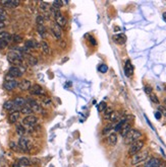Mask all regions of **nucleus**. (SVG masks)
I'll return each instance as SVG.
<instances>
[{
    "mask_svg": "<svg viewBox=\"0 0 166 167\" xmlns=\"http://www.w3.org/2000/svg\"><path fill=\"white\" fill-rule=\"evenodd\" d=\"M7 60L13 65H22L23 63V52L22 50H11L7 54Z\"/></svg>",
    "mask_w": 166,
    "mask_h": 167,
    "instance_id": "1",
    "label": "nucleus"
},
{
    "mask_svg": "<svg viewBox=\"0 0 166 167\" xmlns=\"http://www.w3.org/2000/svg\"><path fill=\"white\" fill-rule=\"evenodd\" d=\"M142 133L137 130V129H131V130L127 133V135H125L124 137V143L127 145H131L133 143L139 141V140H141L142 138Z\"/></svg>",
    "mask_w": 166,
    "mask_h": 167,
    "instance_id": "2",
    "label": "nucleus"
},
{
    "mask_svg": "<svg viewBox=\"0 0 166 167\" xmlns=\"http://www.w3.org/2000/svg\"><path fill=\"white\" fill-rule=\"evenodd\" d=\"M149 157V153L148 151H144V152H139L135 155L131 156V165H138L141 164V163L145 162L146 160Z\"/></svg>",
    "mask_w": 166,
    "mask_h": 167,
    "instance_id": "3",
    "label": "nucleus"
},
{
    "mask_svg": "<svg viewBox=\"0 0 166 167\" xmlns=\"http://www.w3.org/2000/svg\"><path fill=\"white\" fill-rule=\"evenodd\" d=\"M144 145H145V142L142 141V140H139V141L133 143V144L131 145L130 149H128V154L131 156H134L137 154V153L141 152V150L143 149Z\"/></svg>",
    "mask_w": 166,
    "mask_h": 167,
    "instance_id": "4",
    "label": "nucleus"
},
{
    "mask_svg": "<svg viewBox=\"0 0 166 167\" xmlns=\"http://www.w3.org/2000/svg\"><path fill=\"white\" fill-rule=\"evenodd\" d=\"M144 167H165V165H164V163L162 160L154 157V158L149 159L148 161L146 162Z\"/></svg>",
    "mask_w": 166,
    "mask_h": 167,
    "instance_id": "5",
    "label": "nucleus"
},
{
    "mask_svg": "<svg viewBox=\"0 0 166 167\" xmlns=\"http://www.w3.org/2000/svg\"><path fill=\"white\" fill-rule=\"evenodd\" d=\"M38 122V118H37L35 115H27V117L23 120V124L28 126V127H34L35 125H37Z\"/></svg>",
    "mask_w": 166,
    "mask_h": 167,
    "instance_id": "6",
    "label": "nucleus"
},
{
    "mask_svg": "<svg viewBox=\"0 0 166 167\" xmlns=\"http://www.w3.org/2000/svg\"><path fill=\"white\" fill-rule=\"evenodd\" d=\"M19 147L21 148L23 151H29L31 148V143L27 138L21 137L19 140Z\"/></svg>",
    "mask_w": 166,
    "mask_h": 167,
    "instance_id": "7",
    "label": "nucleus"
},
{
    "mask_svg": "<svg viewBox=\"0 0 166 167\" xmlns=\"http://www.w3.org/2000/svg\"><path fill=\"white\" fill-rule=\"evenodd\" d=\"M55 21H56V25L60 26V28H64V26L66 25V23H67V20L65 18V16H63L61 13L59 12H57L55 15Z\"/></svg>",
    "mask_w": 166,
    "mask_h": 167,
    "instance_id": "8",
    "label": "nucleus"
},
{
    "mask_svg": "<svg viewBox=\"0 0 166 167\" xmlns=\"http://www.w3.org/2000/svg\"><path fill=\"white\" fill-rule=\"evenodd\" d=\"M23 75V71L19 67H10L8 70V76L11 78H18Z\"/></svg>",
    "mask_w": 166,
    "mask_h": 167,
    "instance_id": "9",
    "label": "nucleus"
},
{
    "mask_svg": "<svg viewBox=\"0 0 166 167\" xmlns=\"http://www.w3.org/2000/svg\"><path fill=\"white\" fill-rule=\"evenodd\" d=\"M30 92H31L32 94H34V95H44V94H45V90L43 89V87L41 86V85L35 84L31 87Z\"/></svg>",
    "mask_w": 166,
    "mask_h": 167,
    "instance_id": "10",
    "label": "nucleus"
},
{
    "mask_svg": "<svg viewBox=\"0 0 166 167\" xmlns=\"http://www.w3.org/2000/svg\"><path fill=\"white\" fill-rule=\"evenodd\" d=\"M18 85H19V83L15 79H8L4 82V88L6 90L11 91L15 89V87H18Z\"/></svg>",
    "mask_w": 166,
    "mask_h": 167,
    "instance_id": "11",
    "label": "nucleus"
},
{
    "mask_svg": "<svg viewBox=\"0 0 166 167\" xmlns=\"http://www.w3.org/2000/svg\"><path fill=\"white\" fill-rule=\"evenodd\" d=\"M124 73H125V76L127 77H131V75L134 74V66L133 64L130 60H127L125 62V65H124Z\"/></svg>",
    "mask_w": 166,
    "mask_h": 167,
    "instance_id": "12",
    "label": "nucleus"
},
{
    "mask_svg": "<svg viewBox=\"0 0 166 167\" xmlns=\"http://www.w3.org/2000/svg\"><path fill=\"white\" fill-rule=\"evenodd\" d=\"M18 86L19 87V89L23 90V91H26V90H30L32 87V84H31V81L28 80V79H23L22 80L21 82L19 83Z\"/></svg>",
    "mask_w": 166,
    "mask_h": 167,
    "instance_id": "13",
    "label": "nucleus"
},
{
    "mask_svg": "<svg viewBox=\"0 0 166 167\" xmlns=\"http://www.w3.org/2000/svg\"><path fill=\"white\" fill-rule=\"evenodd\" d=\"M51 33L52 35L56 37V39L60 40L61 39V36H62V32H61V28L58 26L57 25H54L51 26Z\"/></svg>",
    "mask_w": 166,
    "mask_h": 167,
    "instance_id": "14",
    "label": "nucleus"
},
{
    "mask_svg": "<svg viewBox=\"0 0 166 167\" xmlns=\"http://www.w3.org/2000/svg\"><path fill=\"white\" fill-rule=\"evenodd\" d=\"M27 102H28V104L27 105H29V107L33 110V111H42L41 107L38 104V102L37 101H35L34 99H28Z\"/></svg>",
    "mask_w": 166,
    "mask_h": 167,
    "instance_id": "15",
    "label": "nucleus"
},
{
    "mask_svg": "<svg viewBox=\"0 0 166 167\" xmlns=\"http://www.w3.org/2000/svg\"><path fill=\"white\" fill-rule=\"evenodd\" d=\"M113 41L118 45H123L125 41H127V37L123 33H117V35L113 36Z\"/></svg>",
    "mask_w": 166,
    "mask_h": 167,
    "instance_id": "16",
    "label": "nucleus"
},
{
    "mask_svg": "<svg viewBox=\"0 0 166 167\" xmlns=\"http://www.w3.org/2000/svg\"><path fill=\"white\" fill-rule=\"evenodd\" d=\"M19 115H21V112L18 111H15L9 114L8 115V121L9 122H11V124H15V122H16L19 121Z\"/></svg>",
    "mask_w": 166,
    "mask_h": 167,
    "instance_id": "17",
    "label": "nucleus"
},
{
    "mask_svg": "<svg viewBox=\"0 0 166 167\" xmlns=\"http://www.w3.org/2000/svg\"><path fill=\"white\" fill-rule=\"evenodd\" d=\"M11 40H12V36L9 35L7 32H1V33H0V42L9 43Z\"/></svg>",
    "mask_w": 166,
    "mask_h": 167,
    "instance_id": "18",
    "label": "nucleus"
},
{
    "mask_svg": "<svg viewBox=\"0 0 166 167\" xmlns=\"http://www.w3.org/2000/svg\"><path fill=\"white\" fill-rule=\"evenodd\" d=\"M131 130V126L130 122H124L123 126H122V128H121V130H120V135L122 136V137H125V135L127 134L128 132H130Z\"/></svg>",
    "mask_w": 166,
    "mask_h": 167,
    "instance_id": "19",
    "label": "nucleus"
},
{
    "mask_svg": "<svg viewBox=\"0 0 166 167\" xmlns=\"http://www.w3.org/2000/svg\"><path fill=\"white\" fill-rule=\"evenodd\" d=\"M25 47L27 49H35V48L39 47V44L37 43V41H35V40H28V41H26Z\"/></svg>",
    "mask_w": 166,
    "mask_h": 167,
    "instance_id": "20",
    "label": "nucleus"
},
{
    "mask_svg": "<svg viewBox=\"0 0 166 167\" xmlns=\"http://www.w3.org/2000/svg\"><path fill=\"white\" fill-rule=\"evenodd\" d=\"M107 141L110 146H115L117 143V135L115 134V133H111V134L108 136Z\"/></svg>",
    "mask_w": 166,
    "mask_h": 167,
    "instance_id": "21",
    "label": "nucleus"
},
{
    "mask_svg": "<svg viewBox=\"0 0 166 167\" xmlns=\"http://www.w3.org/2000/svg\"><path fill=\"white\" fill-rule=\"evenodd\" d=\"M122 118V115H121V114L119 111H112V114H111V115L109 117V121L110 122H118L120 120V118Z\"/></svg>",
    "mask_w": 166,
    "mask_h": 167,
    "instance_id": "22",
    "label": "nucleus"
},
{
    "mask_svg": "<svg viewBox=\"0 0 166 167\" xmlns=\"http://www.w3.org/2000/svg\"><path fill=\"white\" fill-rule=\"evenodd\" d=\"M13 102H15V107H23L27 103V100L22 96H16L15 99H13Z\"/></svg>",
    "mask_w": 166,
    "mask_h": 167,
    "instance_id": "23",
    "label": "nucleus"
},
{
    "mask_svg": "<svg viewBox=\"0 0 166 167\" xmlns=\"http://www.w3.org/2000/svg\"><path fill=\"white\" fill-rule=\"evenodd\" d=\"M18 163H19V165L23 166V167L32 165V161H31V160H30L29 158H27V157H22V158H19V159L18 160Z\"/></svg>",
    "mask_w": 166,
    "mask_h": 167,
    "instance_id": "24",
    "label": "nucleus"
},
{
    "mask_svg": "<svg viewBox=\"0 0 166 167\" xmlns=\"http://www.w3.org/2000/svg\"><path fill=\"white\" fill-rule=\"evenodd\" d=\"M3 107H4V110H6V111H11L15 107V102H13V100H7L4 102Z\"/></svg>",
    "mask_w": 166,
    "mask_h": 167,
    "instance_id": "25",
    "label": "nucleus"
},
{
    "mask_svg": "<svg viewBox=\"0 0 166 167\" xmlns=\"http://www.w3.org/2000/svg\"><path fill=\"white\" fill-rule=\"evenodd\" d=\"M21 114H23V115H31L33 114V110L31 107H29V105H23V107H22V110H21Z\"/></svg>",
    "mask_w": 166,
    "mask_h": 167,
    "instance_id": "26",
    "label": "nucleus"
},
{
    "mask_svg": "<svg viewBox=\"0 0 166 167\" xmlns=\"http://www.w3.org/2000/svg\"><path fill=\"white\" fill-rule=\"evenodd\" d=\"M41 49L43 51V53H45V54H50V47L48 45V43L45 42V41H42L41 42Z\"/></svg>",
    "mask_w": 166,
    "mask_h": 167,
    "instance_id": "27",
    "label": "nucleus"
},
{
    "mask_svg": "<svg viewBox=\"0 0 166 167\" xmlns=\"http://www.w3.org/2000/svg\"><path fill=\"white\" fill-rule=\"evenodd\" d=\"M0 4L5 8H13L11 0H0Z\"/></svg>",
    "mask_w": 166,
    "mask_h": 167,
    "instance_id": "28",
    "label": "nucleus"
},
{
    "mask_svg": "<svg viewBox=\"0 0 166 167\" xmlns=\"http://www.w3.org/2000/svg\"><path fill=\"white\" fill-rule=\"evenodd\" d=\"M26 128L23 127V125H18L16 126V133H18V134L21 136V137H23V135L26 134Z\"/></svg>",
    "mask_w": 166,
    "mask_h": 167,
    "instance_id": "29",
    "label": "nucleus"
},
{
    "mask_svg": "<svg viewBox=\"0 0 166 167\" xmlns=\"http://www.w3.org/2000/svg\"><path fill=\"white\" fill-rule=\"evenodd\" d=\"M37 30H38L39 35L42 37H45L46 36V29L44 25H37Z\"/></svg>",
    "mask_w": 166,
    "mask_h": 167,
    "instance_id": "30",
    "label": "nucleus"
},
{
    "mask_svg": "<svg viewBox=\"0 0 166 167\" xmlns=\"http://www.w3.org/2000/svg\"><path fill=\"white\" fill-rule=\"evenodd\" d=\"M97 108H98V111H99V112H103V111L107 108V104H106V102H104V101L100 102V103L98 104Z\"/></svg>",
    "mask_w": 166,
    "mask_h": 167,
    "instance_id": "31",
    "label": "nucleus"
},
{
    "mask_svg": "<svg viewBox=\"0 0 166 167\" xmlns=\"http://www.w3.org/2000/svg\"><path fill=\"white\" fill-rule=\"evenodd\" d=\"M44 20H45V18H44V16L41 15V14H38L36 17V22H37V25H44Z\"/></svg>",
    "mask_w": 166,
    "mask_h": 167,
    "instance_id": "32",
    "label": "nucleus"
},
{
    "mask_svg": "<svg viewBox=\"0 0 166 167\" xmlns=\"http://www.w3.org/2000/svg\"><path fill=\"white\" fill-rule=\"evenodd\" d=\"M112 111H113L112 108L107 107L106 110H105V111H103V112H104V118H107V120H109V117L111 115V114H112Z\"/></svg>",
    "mask_w": 166,
    "mask_h": 167,
    "instance_id": "33",
    "label": "nucleus"
},
{
    "mask_svg": "<svg viewBox=\"0 0 166 167\" xmlns=\"http://www.w3.org/2000/svg\"><path fill=\"white\" fill-rule=\"evenodd\" d=\"M12 41L15 43H21L23 41V37H22V36H19V35H13L12 36Z\"/></svg>",
    "mask_w": 166,
    "mask_h": 167,
    "instance_id": "34",
    "label": "nucleus"
},
{
    "mask_svg": "<svg viewBox=\"0 0 166 167\" xmlns=\"http://www.w3.org/2000/svg\"><path fill=\"white\" fill-rule=\"evenodd\" d=\"M149 95H150V98H151V100L152 101H153V102H155V103H159V99H158V98H157V96H156V95L153 93V92H152V93H150V94H149Z\"/></svg>",
    "mask_w": 166,
    "mask_h": 167,
    "instance_id": "35",
    "label": "nucleus"
},
{
    "mask_svg": "<svg viewBox=\"0 0 166 167\" xmlns=\"http://www.w3.org/2000/svg\"><path fill=\"white\" fill-rule=\"evenodd\" d=\"M107 70H108V67L105 65V64H102V65H100L99 67V71L101 73H106L107 72Z\"/></svg>",
    "mask_w": 166,
    "mask_h": 167,
    "instance_id": "36",
    "label": "nucleus"
},
{
    "mask_svg": "<svg viewBox=\"0 0 166 167\" xmlns=\"http://www.w3.org/2000/svg\"><path fill=\"white\" fill-rule=\"evenodd\" d=\"M40 9H41L42 11H46V10L48 9V4L45 2H41L40 3Z\"/></svg>",
    "mask_w": 166,
    "mask_h": 167,
    "instance_id": "37",
    "label": "nucleus"
},
{
    "mask_svg": "<svg viewBox=\"0 0 166 167\" xmlns=\"http://www.w3.org/2000/svg\"><path fill=\"white\" fill-rule=\"evenodd\" d=\"M28 59H29V63H30V65H36V64H37V60L35 59V58H34L33 56H29V58H28Z\"/></svg>",
    "mask_w": 166,
    "mask_h": 167,
    "instance_id": "38",
    "label": "nucleus"
},
{
    "mask_svg": "<svg viewBox=\"0 0 166 167\" xmlns=\"http://www.w3.org/2000/svg\"><path fill=\"white\" fill-rule=\"evenodd\" d=\"M9 146H10V148H11L12 150H15V151H18L19 148V146L16 145L15 142H10V144H9Z\"/></svg>",
    "mask_w": 166,
    "mask_h": 167,
    "instance_id": "39",
    "label": "nucleus"
},
{
    "mask_svg": "<svg viewBox=\"0 0 166 167\" xmlns=\"http://www.w3.org/2000/svg\"><path fill=\"white\" fill-rule=\"evenodd\" d=\"M63 5V2L62 1H54L53 2V6H56V7L60 8L61 6Z\"/></svg>",
    "mask_w": 166,
    "mask_h": 167,
    "instance_id": "40",
    "label": "nucleus"
},
{
    "mask_svg": "<svg viewBox=\"0 0 166 167\" xmlns=\"http://www.w3.org/2000/svg\"><path fill=\"white\" fill-rule=\"evenodd\" d=\"M111 129H112V126H111V125L107 126V127L104 129V131H103V134H107V133L109 132V131L111 130Z\"/></svg>",
    "mask_w": 166,
    "mask_h": 167,
    "instance_id": "41",
    "label": "nucleus"
},
{
    "mask_svg": "<svg viewBox=\"0 0 166 167\" xmlns=\"http://www.w3.org/2000/svg\"><path fill=\"white\" fill-rule=\"evenodd\" d=\"M161 117H162V114H161L160 111H156L155 112V118H157V120H160Z\"/></svg>",
    "mask_w": 166,
    "mask_h": 167,
    "instance_id": "42",
    "label": "nucleus"
},
{
    "mask_svg": "<svg viewBox=\"0 0 166 167\" xmlns=\"http://www.w3.org/2000/svg\"><path fill=\"white\" fill-rule=\"evenodd\" d=\"M11 2H12V6H13V8L19 5V1H18V0H11Z\"/></svg>",
    "mask_w": 166,
    "mask_h": 167,
    "instance_id": "43",
    "label": "nucleus"
},
{
    "mask_svg": "<svg viewBox=\"0 0 166 167\" xmlns=\"http://www.w3.org/2000/svg\"><path fill=\"white\" fill-rule=\"evenodd\" d=\"M0 15H3V16H6L7 14H6V12H5V10L3 7H0Z\"/></svg>",
    "mask_w": 166,
    "mask_h": 167,
    "instance_id": "44",
    "label": "nucleus"
},
{
    "mask_svg": "<svg viewBox=\"0 0 166 167\" xmlns=\"http://www.w3.org/2000/svg\"><path fill=\"white\" fill-rule=\"evenodd\" d=\"M145 91H146V93H148V94H150L152 93V89L149 86H146L145 87Z\"/></svg>",
    "mask_w": 166,
    "mask_h": 167,
    "instance_id": "45",
    "label": "nucleus"
},
{
    "mask_svg": "<svg viewBox=\"0 0 166 167\" xmlns=\"http://www.w3.org/2000/svg\"><path fill=\"white\" fill-rule=\"evenodd\" d=\"M159 111H160V112H163V115H166V110L163 107H159Z\"/></svg>",
    "mask_w": 166,
    "mask_h": 167,
    "instance_id": "46",
    "label": "nucleus"
},
{
    "mask_svg": "<svg viewBox=\"0 0 166 167\" xmlns=\"http://www.w3.org/2000/svg\"><path fill=\"white\" fill-rule=\"evenodd\" d=\"M6 19V16H3V15H0V21H3L4 22V20Z\"/></svg>",
    "mask_w": 166,
    "mask_h": 167,
    "instance_id": "47",
    "label": "nucleus"
},
{
    "mask_svg": "<svg viewBox=\"0 0 166 167\" xmlns=\"http://www.w3.org/2000/svg\"><path fill=\"white\" fill-rule=\"evenodd\" d=\"M4 26H5V23L3 22V21H0V29H3V28H4Z\"/></svg>",
    "mask_w": 166,
    "mask_h": 167,
    "instance_id": "48",
    "label": "nucleus"
},
{
    "mask_svg": "<svg viewBox=\"0 0 166 167\" xmlns=\"http://www.w3.org/2000/svg\"><path fill=\"white\" fill-rule=\"evenodd\" d=\"M12 167H23V166L19 165V163H15V164H13V166H12Z\"/></svg>",
    "mask_w": 166,
    "mask_h": 167,
    "instance_id": "49",
    "label": "nucleus"
},
{
    "mask_svg": "<svg viewBox=\"0 0 166 167\" xmlns=\"http://www.w3.org/2000/svg\"><path fill=\"white\" fill-rule=\"evenodd\" d=\"M91 43H92L93 45H96V42H95V40L93 39V37H91Z\"/></svg>",
    "mask_w": 166,
    "mask_h": 167,
    "instance_id": "50",
    "label": "nucleus"
},
{
    "mask_svg": "<svg viewBox=\"0 0 166 167\" xmlns=\"http://www.w3.org/2000/svg\"><path fill=\"white\" fill-rule=\"evenodd\" d=\"M162 16H163V19H164V21L166 22V12H164V13H163V15H162Z\"/></svg>",
    "mask_w": 166,
    "mask_h": 167,
    "instance_id": "51",
    "label": "nucleus"
},
{
    "mask_svg": "<svg viewBox=\"0 0 166 167\" xmlns=\"http://www.w3.org/2000/svg\"><path fill=\"white\" fill-rule=\"evenodd\" d=\"M164 104L166 105V98H165V99H164Z\"/></svg>",
    "mask_w": 166,
    "mask_h": 167,
    "instance_id": "52",
    "label": "nucleus"
},
{
    "mask_svg": "<svg viewBox=\"0 0 166 167\" xmlns=\"http://www.w3.org/2000/svg\"><path fill=\"white\" fill-rule=\"evenodd\" d=\"M165 91H166V87H165Z\"/></svg>",
    "mask_w": 166,
    "mask_h": 167,
    "instance_id": "53",
    "label": "nucleus"
}]
</instances>
